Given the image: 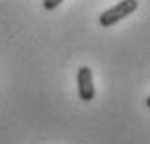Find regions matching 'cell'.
<instances>
[{"label":"cell","mask_w":150,"mask_h":144,"mask_svg":"<svg viewBox=\"0 0 150 144\" xmlns=\"http://www.w3.org/2000/svg\"><path fill=\"white\" fill-rule=\"evenodd\" d=\"M137 8H139V2H137V0H123V2H117L115 6L107 8L105 12L100 14V25L101 28H111L117 22H121V20H125L127 16H131Z\"/></svg>","instance_id":"cell-1"},{"label":"cell","mask_w":150,"mask_h":144,"mask_svg":"<svg viewBox=\"0 0 150 144\" xmlns=\"http://www.w3.org/2000/svg\"><path fill=\"white\" fill-rule=\"evenodd\" d=\"M76 86H78V95L82 101H92L96 95V88H94V76L92 70L88 66H80L76 72Z\"/></svg>","instance_id":"cell-2"},{"label":"cell","mask_w":150,"mask_h":144,"mask_svg":"<svg viewBox=\"0 0 150 144\" xmlns=\"http://www.w3.org/2000/svg\"><path fill=\"white\" fill-rule=\"evenodd\" d=\"M61 4H62V0H45L43 2V6L47 10H55L57 6H61Z\"/></svg>","instance_id":"cell-3"}]
</instances>
